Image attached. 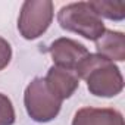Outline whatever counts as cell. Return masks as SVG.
Segmentation results:
<instances>
[{"label":"cell","instance_id":"30bf717a","mask_svg":"<svg viewBox=\"0 0 125 125\" xmlns=\"http://www.w3.org/2000/svg\"><path fill=\"white\" fill-rule=\"evenodd\" d=\"M15 124V109L10 99L0 93V125H13Z\"/></svg>","mask_w":125,"mask_h":125},{"label":"cell","instance_id":"6da1fadb","mask_svg":"<svg viewBox=\"0 0 125 125\" xmlns=\"http://www.w3.org/2000/svg\"><path fill=\"white\" fill-rule=\"evenodd\" d=\"M75 74L85 80L88 91L97 97H115L124 90L119 68L100 54L88 53L75 68Z\"/></svg>","mask_w":125,"mask_h":125},{"label":"cell","instance_id":"52a82bcc","mask_svg":"<svg viewBox=\"0 0 125 125\" xmlns=\"http://www.w3.org/2000/svg\"><path fill=\"white\" fill-rule=\"evenodd\" d=\"M72 125H125L122 113L112 107H81L72 119Z\"/></svg>","mask_w":125,"mask_h":125},{"label":"cell","instance_id":"5b68a950","mask_svg":"<svg viewBox=\"0 0 125 125\" xmlns=\"http://www.w3.org/2000/svg\"><path fill=\"white\" fill-rule=\"evenodd\" d=\"M47 52L50 53L54 62V66L71 71H75L78 63L88 54V50L84 44L66 37H60L54 40L47 49Z\"/></svg>","mask_w":125,"mask_h":125},{"label":"cell","instance_id":"3957f363","mask_svg":"<svg viewBox=\"0 0 125 125\" xmlns=\"http://www.w3.org/2000/svg\"><path fill=\"white\" fill-rule=\"evenodd\" d=\"M24 104L28 116L35 122L53 121L62 107V100L57 99L47 87L44 78H34L25 88Z\"/></svg>","mask_w":125,"mask_h":125},{"label":"cell","instance_id":"7a4b0ae2","mask_svg":"<svg viewBox=\"0 0 125 125\" xmlns=\"http://www.w3.org/2000/svg\"><path fill=\"white\" fill-rule=\"evenodd\" d=\"M57 22L63 30L93 41H96L106 30L103 19L88 6L87 2H75L60 8L57 12Z\"/></svg>","mask_w":125,"mask_h":125},{"label":"cell","instance_id":"ba28073f","mask_svg":"<svg viewBox=\"0 0 125 125\" xmlns=\"http://www.w3.org/2000/svg\"><path fill=\"white\" fill-rule=\"evenodd\" d=\"M97 54L113 62L125 60V35L121 31L104 30V32L96 40Z\"/></svg>","mask_w":125,"mask_h":125},{"label":"cell","instance_id":"277c9868","mask_svg":"<svg viewBox=\"0 0 125 125\" xmlns=\"http://www.w3.org/2000/svg\"><path fill=\"white\" fill-rule=\"evenodd\" d=\"M53 21V2L50 0H27L22 3L18 30L25 40H35L43 35Z\"/></svg>","mask_w":125,"mask_h":125},{"label":"cell","instance_id":"9c48e42d","mask_svg":"<svg viewBox=\"0 0 125 125\" xmlns=\"http://www.w3.org/2000/svg\"><path fill=\"white\" fill-rule=\"evenodd\" d=\"M88 6L100 16L110 21H122L125 18V2H87Z\"/></svg>","mask_w":125,"mask_h":125},{"label":"cell","instance_id":"8fae6325","mask_svg":"<svg viewBox=\"0 0 125 125\" xmlns=\"http://www.w3.org/2000/svg\"><path fill=\"white\" fill-rule=\"evenodd\" d=\"M12 59V47L5 40L3 37H0V71H3Z\"/></svg>","mask_w":125,"mask_h":125},{"label":"cell","instance_id":"8992f818","mask_svg":"<svg viewBox=\"0 0 125 125\" xmlns=\"http://www.w3.org/2000/svg\"><path fill=\"white\" fill-rule=\"evenodd\" d=\"M44 81L49 90L60 100L69 99L80 87V78L75 74V71L59 68L54 65L47 71Z\"/></svg>","mask_w":125,"mask_h":125}]
</instances>
